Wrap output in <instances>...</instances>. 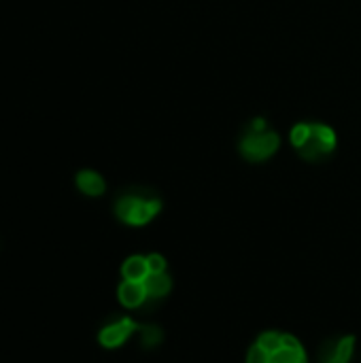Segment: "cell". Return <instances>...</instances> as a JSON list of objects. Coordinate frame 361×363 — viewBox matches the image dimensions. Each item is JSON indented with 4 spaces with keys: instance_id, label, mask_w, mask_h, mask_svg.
Instances as JSON below:
<instances>
[{
    "instance_id": "obj_1",
    "label": "cell",
    "mask_w": 361,
    "mask_h": 363,
    "mask_svg": "<svg viewBox=\"0 0 361 363\" xmlns=\"http://www.w3.org/2000/svg\"><path fill=\"white\" fill-rule=\"evenodd\" d=\"M289 140L308 162H319L336 149V134L325 123H296L289 132Z\"/></svg>"
},
{
    "instance_id": "obj_2",
    "label": "cell",
    "mask_w": 361,
    "mask_h": 363,
    "mask_svg": "<svg viewBox=\"0 0 361 363\" xmlns=\"http://www.w3.org/2000/svg\"><path fill=\"white\" fill-rule=\"evenodd\" d=\"M160 208H162V202L156 196H144V193H125L115 204L117 217L128 226L149 224L160 212Z\"/></svg>"
},
{
    "instance_id": "obj_3",
    "label": "cell",
    "mask_w": 361,
    "mask_h": 363,
    "mask_svg": "<svg viewBox=\"0 0 361 363\" xmlns=\"http://www.w3.org/2000/svg\"><path fill=\"white\" fill-rule=\"evenodd\" d=\"M278 136L268 130H249L240 140V153L249 162H264L278 151Z\"/></svg>"
},
{
    "instance_id": "obj_4",
    "label": "cell",
    "mask_w": 361,
    "mask_h": 363,
    "mask_svg": "<svg viewBox=\"0 0 361 363\" xmlns=\"http://www.w3.org/2000/svg\"><path fill=\"white\" fill-rule=\"evenodd\" d=\"M355 348V338L344 336V338H332L323 344L319 363H348L353 357Z\"/></svg>"
},
{
    "instance_id": "obj_5",
    "label": "cell",
    "mask_w": 361,
    "mask_h": 363,
    "mask_svg": "<svg viewBox=\"0 0 361 363\" xmlns=\"http://www.w3.org/2000/svg\"><path fill=\"white\" fill-rule=\"evenodd\" d=\"M136 329H138L136 321H132V319H117V321L109 323L100 331V342L104 346H109V348H115V346L123 344Z\"/></svg>"
},
{
    "instance_id": "obj_6",
    "label": "cell",
    "mask_w": 361,
    "mask_h": 363,
    "mask_svg": "<svg viewBox=\"0 0 361 363\" xmlns=\"http://www.w3.org/2000/svg\"><path fill=\"white\" fill-rule=\"evenodd\" d=\"M119 300L128 308H138L147 302V289L142 280H123L119 287Z\"/></svg>"
},
{
    "instance_id": "obj_7",
    "label": "cell",
    "mask_w": 361,
    "mask_h": 363,
    "mask_svg": "<svg viewBox=\"0 0 361 363\" xmlns=\"http://www.w3.org/2000/svg\"><path fill=\"white\" fill-rule=\"evenodd\" d=\"M142 282H144V289H147V298H151V300L166 298L172 287V278L166 272H149V276Z\"/></svg>"
},
{
    "instance_id": "obj_8",
    "label": "cell",
    "mask_w": 361,
    "mask_h": 363,
    "mask_svg": "<svg viewBox=\"0 0 361 363\" xmlns=\"http://www.w3.org/2000/svg\"><path fill=\"white\" fill-rule=\"evenodd\" d=\"M77 187L86 193V196H100L104 193V179L94 172V170H81L77 174Z\"/></svg>"
},
{
    "instance_id": "obj_9",
    "label": "cell",
    "mask_w": 361,
    "mask_h": 363,
    "mask_svg": "<svg viewBox=\"0 0 361 363\" xmlns=\"http://www.w3.org/2000/svg\"><path fill=\"white\" fill-rule=\"evenodd\" d=\"M121 274L125 280H144L149 276V263H147V257H140V255H134L130 257L123 268H121Z\"/></svg>"
},
{
    "instance_id": "obj_10",
    "label": "cell",
    "mask_w": 361,
    "mask_h": 363,
    "mask_svg": "<svg viewBox=\"0 0 361 363\" xmlns=\"http://www.w3.org/2000/svg\"><path fill=\"white\" fill-rule=\"evenodd\" d=\"M138 334H140V344L144 348H156L164 338L158 325H138Z\"/></svg>"
},
{
    "instance_id": "obj_11",
    "label": "cell",
    "mask_w": 361,
    "mask_h": 363,
    "mask_svg": "<svg viewBox=\"0 0 361 363\" xmlns=\"http://www.w3.org/2000/svg\"><path fill=\"white\" fill-rule=\"evenodd\" d=\"M304 359V350L302 348H289V346H280L276 352H272L270 363H298Z\"/></svg>"
},
{
    "instance_id": "obj_12",
    "label": "cell",
    "mask_w": 361,
    "mask_h": 363,
    "mask_svg": "<svg viewBox=\"0 0 361 363\" xmlns=\"http://www.w3.org/2000/svg\"><path fill=\"white\" fill-rule=\"evenodd\" d=\"M257 344H259L261 348H266V350L272 355V352H276V350L282 346V336H280V334H276V331H266V334H261V336H259Z\"/></svg>"
},
{
    "instance_id": "obj_13",
    "label": "cell",
    "mask_w": 361,
    "mask_h": 363,
    "mask_svg": "<svg viewBox=\"0 0 361 363\" xmlns=\"http://www.w3.org/2000/svg\"><path fill=\"white\" fill-rule=\"evenodd\" d=\"M270 352L266 350V348H261L259 344H255L251 350H249V355H247V363H270Z\"/></svg>"
},
{
    "instance_id": "obj_14",
    "label": "cell",
    "mask_w": 361,
    "mask_h": 363,
    "mask_svg": "<svg viewBox=\"0 0 361 363\" xmlns=\"http://www.w3.org/2000/svg\"><path fill=\"white\" fill-rule=\"evenodd\" d=\"M147 263H149V272H166V259L162 255H147Z\"/></svg>"
},
{
    "instance_id": "obj_15",
    "label": "cell",
    "mask_w": 361,
    "mask_h": 363,
    "mask_svg": "<svg viewBox=\"0 0 361 363\" xmlns=\"http://www.w3.org/2000/svg\"><path fill=\"white\" fill-rule=\"evenodd\" d=\"M282 346H289V348H302V344L298 342V338H294V336H282Z\"/></svg>"
},
{
    "instance_id": "obj_16",
    "label": "cell",
    "mask_w": 361,
    "mask_h": 363,
    "mask_svg": "<svg viewBox=\"0 0 361 363\" xmlns=\"http://www.w3.org/2000/svg\"><path fill=\"white\" fill-rule=\"evenodd\" d=\"M298 363H306V359H302V361H298Z\"/></svg>"
}]
</instances>
